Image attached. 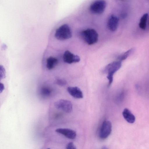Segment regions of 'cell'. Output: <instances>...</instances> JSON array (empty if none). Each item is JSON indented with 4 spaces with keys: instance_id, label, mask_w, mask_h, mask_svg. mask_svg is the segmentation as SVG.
Returning <instances> with one entry per match:
<instances>
[{
    "instance_id": "obj_1",
    "label": "cell",
    "mask_w": 149,
    "mask_h": 149,
    "mask_svg": "<svg viewBox=\"0 0 149 149\" xmlns=\"http://www.w3.org/2000/svg\"><path fill=\"white\" fill-rule=\"evenodd\" d=\"M81 36L84 41L88 45H92L97 42L98 35L94 29L89 28L82 31Z\"/></svg>"
},
{
    "instance_id": "obj_2",
    "label": "cell",
    "mask_w": 149,
    "mask_h": 149,
    "mask_svg": "<svg viewBox=\"0 0 149 149\" xmlns=\"http://www.w3.org/2000/svg\"><path fill=\"white\" fill-rule=\"evenodd\" d=\"M121 66V61L117 60L110 63L105 67L104 71L107 73V78L109 81L108 86H110L113 82L114 74L120 68Z\"/></svg>"
},
{
    "instance_id": "obj_3",
    "label": "cell",
    "mask_w": 149,
    "mask_h": 149,
    "mask_svg": "<svg viewBox=\"0 0 149 149\" xmlns=\"http://www.w3.org/2000/svg\"><path fill=\"white\" fill-rule=\"evenodd\" d=\"M54 36L57 40H64L71 38L72 34L70 26L68 24H65L61 26L57 29Z\"/></svg>"
},
{
    "instance_id": "obj_4",
    "label": "cell",
    "mask_w": 149,
    "mask_h": 149,
    "mask_svg": "<svg viewBox=\"0 0 149 149\" xmlns=\"http://www.w3.org/2000/svg\"><path fill=\"white\" fill-rule=\"evenodd\" d=\"M107 3L104 0H96L92 3L90 6V10L96 14L103 13L105 10Z\"/></svg>"
},
{
    "instance_id": "obj_5",
    "label": "cell",
    "mask_w": 149,
    "mask_h": 149,
    "mask_svg": "<svg viewBox=\"0 0 149 149\" xmlns=\"http://www.w3.org/2000/svg\"><path fill=\"white\" fill-rule=\"evenodd\" d=\"M54 105L56 109L61 110L66 113H70L72 110V104L70 101L67 100H58L55 102Z\"/></svg>"
},
{
    "instance_id": "obj_6",
    "label": "cell",
    "mask_w": 149,
    "mask_h": 149,
    "mask_svg": "<svg viewBox=\"0 0 149 149\" xmlns=\"http://www.w3.org/2000/svg\"><path fill=\"white\" fill-rule=\"evenodd\" d=\"M112 131V125L111 122L105 120L103 123L99 132V136L102 139L107 138Z\"/></svg>"
},
{
    "instance_id": "obj_7",
    "label": "cell",
    "mask_w": 149,
    "mask_h": 149,
    "mask_svg": "<svg viewBox=\"0 0 149 149\" xmlns=\"http://www.w3.org/2000/svg\"><path fill=\"white\" fill-rule=\"evenodd\" d=\"M63 60L65 63L70 64L79 62L80 58L78 55L74 54L69 50H66L63 54Z\"/></svg>"
},
{
    "instance_id": "obj_8",
    "label": "cell",
    "mask_w": 149,
    "mask_h": 149,
    "mask_svg": "<svg viewBox=\"0 0 149 149\" xmlns=\"http://www.w3.org/2000/svg\"><path fill=\"white\" fill-rule=\"evenodd\" d=\"M55 131L70 139H74L77 136L76 132L70 129L59 128L56 129Z\"/></svg>"
},
{
    "instance_id": "obj_9",
    "label": "cell",
    "mask_w": 149,
    "mask_h": 149,
    "mask_svg": "<svg viewBox=\"0 0 149 149\" xmlns=\"http://www.w3.org/2000/svg\"><path fill=\"white\" fill-rule=\"evenodd\" d=\"M119 22L118 18L115 15H112L109 17L107 22V26L111 31H115L118 26Z\"/></svg>"
},
{
    "instance_id": "obj_10",
    "label": "cell",
    "mask_w": 149,
    "mask_h": 149,
    "mask_svg": "<svg viewBox=\"0 0 149 149\" xmlns=\"http://www.w3.org/2000/svg\"><path fill=\"white\" fill-rule=\"evenodd\" d=\"M67 90L71 96L75 98L81 99L83 97L82 92L77 87H68Z\"/></svg>"
},
{
    "instance_id": "obj_11",
    "label": "cell",
    "mask_w": 149,
    "mask_h": 149,
    "mask_svg": "<svg viewBox=\"0 0 149 149\" xmlns=\"http://www.w3.org/2000/svg\"><path fill=\"white\" fill-rule=\"evenodd\" d=\"M122 114L124 119L128 123H133L135 122V116L128 109L125 108L123 111Z\"/></svg>"
},
{
    "instance_id": "obj_12",
    "label": "cell",
    "mask_w": 149,
    "mask_h": 149,
    "mask_svg": "<svg viewBox=\"0 0 149 149\" xmlns=\"http://www.w3.org/2000/svg\"><path fill=\"white\" fill-rule=\"evenodd\" d=\"M46 61V67L49 70H51L54 68L58 63V59L52 56L48 58Z\"/></svg>"
},
{
    "instance_id": "obj_13",
    "label": "cell",
    "mask_w": 149,
    "mask_h": 149,
    "mask_svg": "<svg viewBox=\"0 0 149 149\" xmlns=\"http://www.w3.org/2000/svg\"><path fill=\"white\" fill-rule=\"evenodd\" d=\"M148 18V14L147 13L144 14L141 17L139 24V26L141 29L145 30L146 28Z\"/></svg>"
},
{
    "instance_id": "obj_14",
    "label": "cell",
    "mask_w": 149,
    "mask_h": 149,
    "mask_svg": "<svg viewBox=\"0 0 149 149\" xmlns=\"http://www.w3.org/2000/svg\"><path fill=\"white\" fill-rule=\"evenodd\" d=\"M133 50V48H131L120 55L117 58L118 60L122 61L126 59L132 53Z\"/></svg>"
},
{
    "instance_id": "obj_15",
    "label": "cell",
    "mask_w": 149,
    "mask_h": 149,
    "mask_svg": "<svg viewBox=\"0 0 149 149\" xmlns=\"http://www.w3.org/2000/svg\"><path fill=\"white\" fill-rule=\"evenodd\" d=\"M51 89L47 87H42L40 91L41 94L44 97H47L49 96L51 94Z\"/></svg>"
},
{
    "instance_id": "obj_16",
    "label": "cell",
    "mask_w": 149,
    "mask_h": 149,
    "mask_svg": "<svg viewBox=\"0 0 149 149\" xmlns=\"http://www.w3.org/2000/svg\"><path fill=\"white\" fill-rule=\"evenodd\" d=\"M6 77V71L4 67L0 65V81Z\"/></svg>"
},
{
    "instance_id": "obj_17",
    "label": "cell",
    "mask_w": 149,
    "mask_h": 149,
    "mask_svg": "<svg viewBox=\"0 0 149 149\" xmlns=\"http://www.w3.org/2000/svg\"><path fill=\"white\" fill-rule=\"evenodd\" d=\"M55 83L59 86H63L66 85L67 82L64 79H59L56 80Z\"/></svg>"
},
{
    "instance_id": "obj_18",
    "label": "cell",
    "mask_w": 149,
    "mask_h": 149,
    "mask_svg": "<svg viewBox=\"0 0 149 149\" xmlns=\"http://www.w3.org/2000/svg\"><path fill=\"white\" fill-rule=\"evenodd\" d=\"M66 149H76V148L72 142L68 143L66 147Z\"/></svg>"
},
{
    "instance_id": "obj_19",
    "label": "cell",
    "mask_w": 149,
    "mask_h": 149,
    "mask_svg": "<svg viewBox=\"0 0 149 149\" xmlns=\"http://www.w3.org/2000/svg\"><path fill=\"white\" fill-rule=\"evenodd\" d=\"M4 88L5 87L4 84L0 82V93L3 92Z\"/></svg>"
},
{
    "instance_id": "obj_20",
    "label": "cell",
    "mask_w": 149,
    "mask_h": 149,
    "mask_svg": "<svg viewBox=\"0 0 149 149\" xmlns=\"http://www.w3.org/2000/svg\"><path fill=\"white\" fill-rule=\"evenodd\" d=\"M2 49L3 50L6 49L7 48V46L5 44H3V45H2Z\"/></svg>"
},
{
    "instance_id": "obj_21",
    "label": "cell",
    "mask_w": 149,
    "mask_h": 149,
    "mask_svg": "<svg viewBox=\"0 0 149 149\" xmlns=\"http://www.w3.org/2000/svg\"><path fill=\"white\" fill-rule=\"evenodd\" d=\"M120 0V1H123L124 0Z\"/></svg>"
}]
</instances>
